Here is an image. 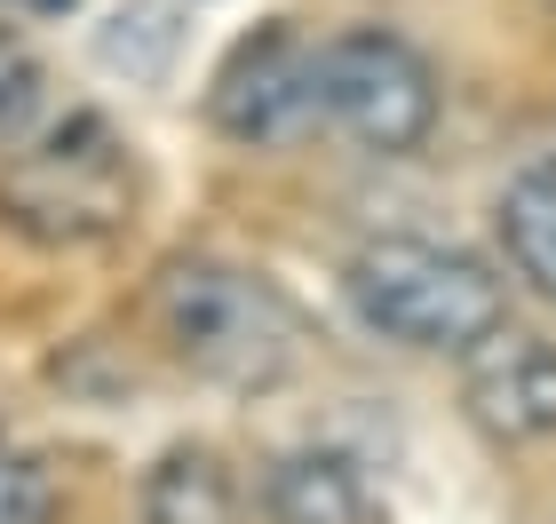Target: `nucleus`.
<instances>
[{
    "mask_svg": "<svg viewBox=\"0 0 556 524\" xmlns=\"http://www.w3.org/2000/svg\"><path fill=\"white\" fill-rule=\"evenodd\" d=\"M525 167H541V175H556V119H548V128H541L533 143H525Z\"/></svg>",
    "mask_w": 556,
    "mask_h": 524,
    "instance_id": "nucleus-13",
    "label": "nucleus"
},
{
    "mask_svg": "<svg viewBox=\"0 0 556 524\" xmlns=\"http://www.w3.org/2000/svg\"><path fill=\"white\" fill-rule=\"evenodd\" d=\"M143 524H239L247 493L239 469L215 453V445H167L160 461L143 469Z\"/></svg>",
    "mask_w": 556,
    "mask_h": 524,
    "instance_id": "nucleus-8",
    "label": "nucleus"
},
{
    "mask_svg": "<svg viewBox=\"0 0 556 524\" xmlns=\"http://www.w3.org/2000/svg\"><path fill=\"white\" fill-rule=\"evenodd\" d=\"M207 119H215V136L247 143V152L302 143V136L326 119V95H318V48L302 40L294 24H255V33L231 40V56L215 64Z\"/></svg>",
    "mask_w": 556,
    "mask_h": 524,
    "instance_id": "nucleus-5",
    "label": "nucleus"
},
{
    "mask_svg": "<svg viewBox=\"0 0 556 524\" xmlns=\"http://www.w3.org/2000/svg\"><path fill=\"white\" fill-rule=\"evenodd\" d=\"M270 524H374V485L342 445H294L263 477Z\"/></svg>",
    "mask_w": 556,
    "mask_h": 524,
    "instance_id": "nucleus-7",
    "label": "nucleus"
},
{
    "mask_svg": "<svg viewBox=\"0 0 556 524\" xmlns=\"http://www.w3.org/2000/svg\"><path fill=\"white\" fill-rule=\"evenodd\" d=\"M318 95H326V128H342L366 152H421L438 128V72L429 56L390 33V24H350L318 48Z\"/></svg>",
    "mask_w": 556,
    "mask_h": 524,
    "instance_id": "nucleus-4",
    "label": "nucleus"
},
{
    "mask_svg": "<svg viewBox=\"0 0 556 524\" xmlns=\"http://www.w3.org/2000/svg\"><path fill=\"white\" fill-rule=\"evenodd\" d=\"M175 48H184V24H175L167 0H119L112 24L96 33V56L112 72H128V80H160L175 64Z\"/></svg>",
    "mask_w": 556,
    "mask_h": 524,
    "instance_id": "nucleus-10",
    "label": "nucleus"
},
{
    "mask_svg": "<svg viewBox=\"0 0 556 524\" xmlns=\"http://www.w3.org/2000/svg\"><path fill=\"white\" fill-rule=\"evenodd\" d=\"M40 104H48V72H40V56L24 48L16 33H0V152L40 119Z\"/></svg>",
    "mask_w": 556,
    "mask_h": 524,
    "instance_id": "nucleus-11",
    "label": "nucleus"
},
{
    "mask_svg": "<svg viewBox=\"0 0 556 524\" xmlns=\"http://www.w3.org/2000/svg\"><path fill=\"white\" fill-rule=\"evenodd\" d=\"M462 406L493 445H548L556 437V342L533 327H501L462 349Z\"/></svg>",
    "mask_w": 556,
    "mask_h": 524,
    "instance_id": "nucleus-6",
    "label": "nucleus"
},
{
    "mask_svg": "<svg viewBox=\"0 0 556 524\" xmlns=\"http://www.w3.org/2000/svg\"><path fill=\"white\" fill-rule=\"evenodd\" d=\"M151 327L191 382L263 397L302 366V310L270 270L223 255H175L151 270Z\"/></svg>",
    "mask_w": 556,
    "mask_h": 524,
    "instance_id": "nucleus-1",
    "label": "nucleus"
},
{
    "mask_svg": "<svg viewBox=\"0 0 556 524\" xmlns=\"http://www.w3.org/2000/svg\"><path fill=\"white\" fill-rule=\"evenodd\" d=\"M342 294L358 310V327H374L397 349H453L485 342L509 318V286L493 279V263H477L469 246L421 239V231H382L342 263Z\"/></svg>",
    "mask_w": 556,
    "mask_h": 524,
    "instance_id": "nucleus-2",
    "label": "nucleus"
},
{
    "mask_svg": "<svg viewBox=\"0 0 556 524\" xmlns=\"http://www.w3.org/2000/svg\"><path fill=\"white\" fill-rule=\"evenodd\" d=\"M24 9H40V16H64V9H72V0H24Z\"/></svg>",
    "mask_w": 556,
    "mask_h": 524,
    "instance_id": "nucleus-14",
    "label": "nucleus"
},
{
    "mask_svg": "<svg viewBox=\"0 0 556 524\" xmlns=\"http://www.w3.org/2000/svg\"><path fill=\"white\" fill-rule=\"evenodd\" d=\"M136 199H143L136 152H128V136H119L112 119H96V112L56 119L40 143H24V152L0 167V215L40 246L119 239L136 222Z\"/></svg>",
    "mask_w": 556,
    "mask_h": 524,
    "instance_id": "nucleus-3",
    "label": "nucleus"
},
{
    "mask_svg": "<svg viewBox=\"0 0 556 524\" xmlns=\"http://www.w3.org/2000/svg\"><path fill=\"white\" fill-rule=\"evenodd\" d=\"M493 231H501V255H509L517 286H533L541 303H556V175L517 167L501 207H493Z\"/></svg>",
    "mask_w": 556,
    "mask_h": 524,
    "instance_id": "nucleus-9",
    "label": "nucleus"
},
{
    "mask_svg": "<svg viewBox=\"0 0 556 524\" xmlns=\"http://www.w3.org/2000/svg\"><path fill=\"white\" fill-rule=\"evenodd\" d=\"M0 524H56V477L16 437H0Z\"/></svg>",
    "mask_w": 556,
    "mask_h": 524,
    "instance_id": "nucleus-12",
    "label": "nucleus"
}]
</instances>
